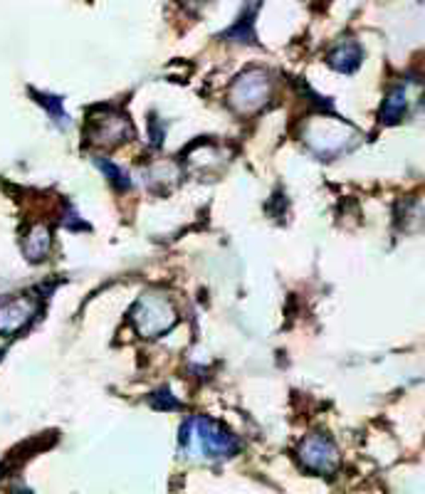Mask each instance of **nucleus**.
Masks as SVG:
<instances>
[{
  "label": "nucleus",
  "instance_id": "obj_5",
  "mask_svg": "<svg viewBox=\"0 0 425 494\" xmlns=\"http://www.w3.org/2000/svg\"><path fill=\"white\" fill-rule=\"evenodd\" d=\"M134 136V127L121 111L104 109L92 119L89 124V141L96 146H119Z\"/></svg>",
  "mask_w": 425,
  "mask_h": 494
},
{
  "label": "nucleus",
  "instance_id": "obj_6",
  "mask_svg": "<svg viewBox=\"0 0 425 494\" xmlns=\"http://www.w3.org/2000/svg\"><path fill=\"white\" fill-rule=\"evenodd\" d=\"M38 314V301L28 297L8 300L0 304V333H15L22 326L32 322V317Z\"/></svg>",
  "mask_w": 425,
  "mask_h": 494
},
{
  "label": "nucleus",
  "instance_id": "obj_10",
  "mask_svg": "<svg viewBox=\"0 0 425 494\" xmlns=\"http://www.w3.org/2000/svg\"><path fill=\"white\" fill-rule=\"evenodd\" d=\"M95 163L99 166V169H102V173H104L106 178L114 183V185H117V188H129V183H131V181H129V176L121 171L119 166H114L112 161H106V159H96Z\"/></svg>",
  "mask_w": 425,
  "mask_h": 494
},
{
  "label": "nucleus",
  "instance_id": "obj_8",
  "mask_svg": "<svg viewBox=\"0 0 425 494\" xmlns=\"http://www.w3.org/2000/svg\"><path fill=\"white\" fill-rule=\"evenodd\" d=\"M22 252L30 262H40L50 252V230L47 227L30 230V235L22 240Z\"/></svg>",
  "mask_w": 425,
  "mask_h": 494
},
{
  "label": "nucleus",
  "instance_id": "obj_4",
  "mask_svg": "<svg viewBox=\"0 0 425 494\" xmlns=\"http://www.w3.org/2000/svg\"><path fill=\"white\" fill-rule=\"evenodd\" d=\"M295 455H297L299 465L314 474H331L337 473V467H339V450H337V445H334L331 438L321 435V432L307 435L297 445Z\"/></svg>",
  "mask_w": 425,
  "mask_h": 494
},
{
  "label": "nucleus",
  "instance_id": "obj_1",
  "mask_svg": "<svg viewBox=\"0 0 425 494\" xmlns=\"http://www.w3.org/2000/svg\"><path fill=\"white\" fill-rule=\"evenodd\" d=\"M183 450L191 457H203V460H228L240 452V440L233 432L208 418H191L181 430Z\"/></svg>",
  "mask_w": 425,
  "mask_h": 494
},
{
  "label": "nucleus",
  "instance_id": "obj_2",
  "mask_svg": "<svg viewBox=\"0 0 425 494\" xmlns=\"http://www.w3.org/2000/svg\"><path fill=\"white\" fill-rule=\"evenodd\" d=\"M176 319L179 317H176L173 304L161 292L141 294L131 309V324L137 326L138 336H144V339H156L161 333H166L176 324Z\"/></svg>",
  "mask_w": 425,
  "mask_h": 494
},
{
  "label": "nucleus",
  "instance_id": "obj_3",
  "mask_svg": "<svg viewBox=\"0 0 425 494\" xmlns=\"http://www.w3.org/2000/svg\"><path fill=\"white\" fill-rule=\"evenodd\" d=\"M272 92V77L265 70H245L230 86V107L243 111V114H253L265 107L267 99Z\"/></svg>",
  "mask_w": 425,
  "mask_h": 494
},
{
  "label": "nucleus",
  "instance_id": "obj_9",
  "mask_svg": "<svg viewBox=\"0 0 425 494\" xmlns=\"http://www.w3.org/2000/svg\"><path fill=\"white\" fill-rule=\"evenodd\" d=\"M405 109H408L405 89L404 86H396V89H391V95L386 97V102H383L381 121L383 124H396V121H401L405 114Z\"/></svg>",
  "mask_w": 425,
  "mask_h": 494
},
{
  "label": "nucleus",
  "instance_id": "obj_7",
  "mask_svg": "<svg viewBox=\"0 0 425 494\" xmlns=\"http://www.w3.org/2000/svg\"><path fill=\"white\" fill-rule=\"evenodd\" d=\"M362 47L356 43H341L329 53V65L339 72H354L362 62Z\"/></svg>",
  "mask_w": 425,
  "mask_h": 494
}]
</instances>
